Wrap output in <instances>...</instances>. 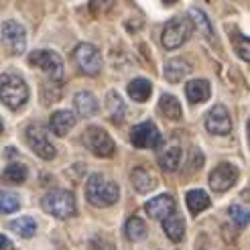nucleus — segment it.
<instances>
[{"instance_id": "nucleus-32", "label": "nucleus", "mask_w": 250, "mask_h": 250, "mask_svg": "<svg viewBox=\"0 0 250 250\" xmlns=\"http://www.w3.org/2000/svg\"><path fill=\"white\" fill-rule=\"evenodd\" d=\"M94 250H114V246H112L110 242H106V240H96Z\"/></svg>"}, {"instance_id": "nucleus-10", "label": "nucleus", "mask_w": 250, "mask_h": 250, "mask_svg": "<svg viewBox=\"0 0 250 250\" xmlns=\"http://www.w3.org/2000/svg\"><path fill=\"white\" fill-rule=\"evenodd\" d=\"M238 167H234L232 163H220L214 171L209 173V187L214 191L222 193V191H228L230 187L238 181Z\"/></svg>"}, {"instance_id": "nucleus-20", "label": "nucleus", "mask_w": 250, "mask_h": 250, "mask_svg": "<svg viewBox=\"0 0 250 250\" xmlns=\"http://www.w3.org/2000/svg\"><path fill=\"white\" fill-rule=\"evenodd\" d=\"M185 94L191 104H202L204 100L209 98V82L208 80H191L185 85Z\"/></svg>"}, {"instance_id": "nucleus-27", "label": "nucleus", "mask_w": 250, "mask_h": 250, "mask_svg": "<svg viewBox=\"0 0 250 250\" xmlns=\"http://www.w3.org/2000/svg\"><path fill=\"white\" fill-rule=\"evenodd\" d=\"M27 175H29V169L24 167L22 163H12L4 169L2 173V181L4 183H12V185H17V183H22L24 179H27Z\"/></svg>"}, {"instance_id": "nucleus-35", "label": "nucleus", "mask_w": 250, "mask_h": 250, "mask_svg": "<svg viewBox=\"0 0 250 250\" xmlns=\"http://www.w3.org/2000/svg\"><path fill=\"white\" fill-rule=\"evenodd\" d=\"M163 2H165V4H175L177 0H163Z\"/></svg>"}, {"instance_id": "nucleus-3", "label": "nucleus", "mask_w": 250, "mask_h": 250, "mask_svg": "<svg viewBox=\"0 0 250 250\" xmlns=\"http://www.w3.org/2000/svg\"><path fill=\"white\" fill-rule=\"evenodd\" d=\"M41 206L47 214H51L55 218H71L76 216L78 211V206H76V195L71 191H65V189H51L47 191L45 197L41 199Z\"/></svg>"}, {"instance_id": "nucleus-17", "label": "nucleus", "mask_w": 250, "mask_h": 250, "mask_svg": "<svg viewBox=\"0 0 250 250\" xmlns=\"http://www.w3.org/2000/svg\"><path fill=\"white\" fill-rule=\"evenodd\" d=\"M163 230H165L169 240L181 242L183 236H185V222H183V218L177 214V211H173L171 216H167L163 220Z\"/></svg>"}, {"instance_id": "nucleus-1", "label": "nucleus", "mask_w": 250, "mask_h": 250, "mask_svg": "<svg viewBox=\"0 0 250 250\" xmlns=\"http://www.w3.org/2000/svg\"><path fill=\"white\" fill-rule=\"evenodd\" d=\"M118 185L104 175H92L85 183V197L96 208H110L118 202Z\"/></svg>"}, {"instance_id": "nucleus-11", "label": "nucleus", "mask_w": 250, "mask_h": 250, "mask_svg": "<svg viewBox=\"0 0 250 250\" xmlns=\"http://www.w3.org/2000/svg\"><path fill=\"white\" fill-rule=\"evenodd\" d=\"M27 139H29V145L35 151V155H39L45 161H51L55 157V146L51 145V141H49V136H47L43 126H39V124H33V126H29Z\"/></svg>"}, {"instance_id": "nucleus-34", "label": "nucleus", "mask_w": 250, "mask_h": 250, "mask_svg": "<svg viewBox=\"0 0 250 250\" xmlns=\"http://www.w3.org/2000/svg\"><path fill=\"white\" fill-rule=\"evenodd\" d=\"M2 130H4V122H2V118H0V134H2Z\"/></svg>"}, {"instance_id": "nucleus-26", "label": "nucleus", "mask_w": 250, "mask_h": 250, "mask_svg": "<svg viewBox=\"0 0 250 250\" xmlns=\"http://www.w3.org/2000/svg\"><path fill=\"white\" fill-rule=\"evenodd\" d=\"M10 228L12 232H17L19 236H22V238H33L35 232H37V224L33 218L29 216H22V218H17L10 222Z\"/></svg>"}, {"instance_id": "nucleus-25", "label": "nucleus", "mask_w": 250, "mask_h": 250, "mask_svg": "<svg viewBox=\"0 0 250 250\" xmlns=\"http://www.w3.org/2000/svg\"><path fill=\"white\" fill-rule=\"evenodd\" d=\"M124 232H126V238L130 242H141L146 238V226H145V222L141 218H136L132 216L128 222H126V226H124Z\"/></svg>"}, {"instance_id": "nucleus-13", "label": "nucleus", "mask_w": 250, "mask_h": 250, "mask_svg": "<svg viewBox=\"0 0 250 250\" xmlns=\"http://www.w3.org/2000/svg\"><path fill=\"white\" fill-rule=\"evenodd\" d=\"M145 211L153 220H165L175 211V199L171 195H157L145 204Z\"/></svg>"}, {"instance_id": "nucleus-22", "label": "nucleus", "mask_w": 250, "mask_h": 250, "mask_svg": "<svg viewBox=\"0 0 250 250\" xmlns=\"http://www.w3.org/2000/svg\"><path fill=\"white\" fill-rule=\"evenodd\" d=\"M153 94V85L148 80L145 78H136L128 83V96L134 100V102H146Z\"/></svg>"}, {"instance_id": "nucleus-8", "label": "nucleus", "mask_w": 250, "mask_h": 250, "mask_svg": "<svg viewBox=\"0 0 250 250\" xmlns=\"http://www.w3.org/2000/svg\"><path fill=\"white\" fill-rule=\"evenodd\" d=\"M2 43L12 55H21L27 49V31L17 21L2 22Z\"/></svg>"}, {"instance_id": "nucleus-14", "label": "nucleus", "mask_w": 250, "mask_h": 250, "mask_svg": "<svg viewBox=\"0 0 250 250\" xmlns=\"http://www.w3.org/2000/svg\"><path fill=\"white\" fill-rule=\"evenodd\" d=\"M73 126H76V114L69 110H59L49 118V128L57 136H65Z\"/></svg>"}, {"instance_id": "nucleus-29", "label": "nucleus", "mask_w": 250, "mask_h": 250, "mask_svg": "<svg viewBox=\"0 0 250 250\" xmlns=\"http://www.w3.org/2000/svg\"><path fill=\"white\" fill-rule=\"evenodd\" d=\"M124 112H126V108H124V102L118 98V94L110 92L108 94V114L114 118V122H122Z\"/></svg>"}, {"instance_id": "nucleus-18", "label": "nucleus", "mask_w": 250, "mask_h": 250, "mask_svg": "<svg viewBox=\"0 0 250 250\" xmlns=\"http://www.w3.org/2000/svg\"><path fill=\"white\" fill-rule=\"evenodd\" d=\"M73 106H76L78 114L83 118H90L98 112V100L92 92H80L73 98Z\"/></svg>"}, {"instance_id": "nucleus-23", "label": "nucleus", "mask_w": 250, "mask_h": 250, "mask_svg": "<svg viewBox=\"0 0 250 250\" xmlns=\"http://www.w3.org/2000/svg\"><path fill=\"white\" fill-rule=\"evenodd\" d=\"M159 110H161V114H163L165 118H169V120H179L181 118V104H179V100L175 96H171V94L161 96Z\"/></svg>"}, {"instance_id": "nucleus-4", "label": "nucleus", "mask_w": 250, "mask_h": 250, "mask_svg": "<svg viewBox=\"0 0 250 250\" xmlns=\"http://www.w3.org/2000/svg\"><path fill=\"white\" fill-rule=\"evenodd\" d=\"M191 31H193V24L187 17H175L171 19L165 27H163V33H161V45L165 49H177L181 47L187 39L191 37Z\"/></svg>"}, {"instance_id": "nucleus-5", "label": "nucleus", "mask_w": 250, "mask_h": 250, "mask_svg": "<svg viewBox=\"0 0 250 250\" xmlns=\"http://www.w3.org/2000/svg\"><path fill=\"white\" fill-rule=\"evenodd\" d=\"M82 143L90 153H94L96 157H112L116 151V145L112 141V136L98 128V126H90L83 134H82Z\"/></svg>"}, {"instance_id": "nucleus-19", "label": "nucleus", "mask_w": 250, "mask_h": 250, "mask_svg": "<svg viewBox=\"0 0 250 250\" xmlns=\"http://www.w3.org/2000/svg\"><path fill=\"white\" fill-rule=\"evenodd\" d=\"M189 73H191V65L181 57L169 59L165 63V78L169 82H181L185 76H189Z\"/></svg>"}, {"instance_id": "nucleus-9", "label": "nucleus", "mask_w": 250, "mask_h": 250, "mask_svg": "<svg viewBox=\"0 0 250 250\" xmlns=\"http://www.w3.org/2000/svg\"><path fill=\"white\" fill-rule=\"evenodd\" d=\"M130 143L136 148H157L161 145V132L155 126V122L146 120L132 126L130 130Z\"/></svg>"}, {"instance_id": "nucleus-21", "label": "nucleus", "mask_w": 250, "mask_h": 250, "mask_svg": "<svg viewBox=\"0 0 250 250\" xmlns=\"http://www.w3.org/2000/svg\"><path fill=\"white\" fill-rule=\"evenodd\" d=\"M185 202H187V209L191 211V216L202 214L204 209H208L211 206V199L208 197V193L204 189H191V191H187Z\"/></svg>"}, {"instance_id": "nucleus-15", "label": "nucleus", "mask_w": 250, "mask_h": 250, "mask_svg": "<svg viewBox=\"0 0 250 250\" xmlns=\"http://www.w3.org/2000/svg\"><path fill=\"white\" fill-rule=\"evenodd\" d=\"M179 163H181V148H179V145L171 143V145L163 146V151L159 153V165H161V169L173 173V171L179 169Z\"/></svg>"}, {"instance_id": "nucleus-24", "label": "nucleus", "mask_w": 250, "mask_h": 250, "mask_svg": "<svg viewBox=\"0 0 250 250\" xmlns=\"http://www.w3.org/2000/svg\"><path fill=\"white\" fill-rule=\"evenodd\" d=\"M187 19L191 21V24L204 37H214V29H211V22H209L206 12H202L199 8H189V12H187Z\"/></svg>"}, {"instance_id": "nucleus-16", "label": "nucleus", "mask_w": 250, "mask_h": 250, "mask_svg": "<svg viewBox=\"0 0 250 250\" xmlns=\"http://www.w3.org/2000/svg\"><path fill=\"white\" fill-rule=\"evenodd\" d=\"M132 185H134V189L139 191V193H148V191H153L155 187H157V179H155V175L145 169V167H136L132 171Z\"/></svg>"}, {"instance_id": "nucleus-2", "label": "nucleus", "mask_w": 250, "mask_h": 250, "mask_svg": "<svg viewBox=\"0 0 250 250\" xmlns=\"http://www.w3.org/2000/svg\"><path fill=\"white\" fill-rule=\"evenodd\" d=\"M29 100V85L15 73H4L0 78V102L6 108L17 110Z\"/></svg>"}, {"instance_id": "nucleus-33", "label": "nucleus", "mask_w": 250, "mask_h": 250, "mask_svg": "<svg viewBox=\"0 0 250 250\" xmlns=\"http://www.w3.org/2000/svg\"><path fill=\"white\" fill-rule=\"evenodd\" d=\"M0 250H12V242L6 238L4 234H0Z\"/></svg>"}, {"instance_id": "nucleus-30", "label": "nucleus", "mask_w": 250, "mask_h": 250, "mask_svg": "<svg viewBox=\"0 0 250 250\" xmlns=\"http://www.w3.org/2000/svg\"><path fill=\"white\" fill-rule=\"evenodd\" d=\"M232 39L236 45V53L242 57V61H250V43H248V37L242 33H232Z\"/></svg>"}, {"instance_id": "nucleus-6", "label": "nucleus", "mask_w": 250, "mask_h": 250, "mask_svg": "<svg viewBox=\"0 0 250 250\" xmlns=\"http://www.w3.org/2000/svg\"><path fill=\"white\" fill-rule=\"evenodd\" d=\"M73 61L85 76H98L100 69H102V55H100L98 47H94L92 43H80L73 51Z\"/></svg>"}, {"instance_id": "nucleus-12", "label": "nucleus", "mask_w": 250, "mask_h": 250, "mask_svg": "<svg viewBox=\"0 0 250 250\" xmlns=\"http://www.w3.org/2000/svg\"><path fill=\"white\" fill-rule=\"evenodd\" d=\"M206 128L211 134H218V136L228 134L232 130V120H230L228 110L224 106H214L211 108L209 114L206 116Z\"/></svg>"}, {"instance_id": "nucleus-28", "label": "nucleus", "mask_w": 250, "mask_h": 250, "mask_svg": "<svg viewBox=\"0 0 250 250\" xmlns=\"http://www.w3.org/2000/svg\"><path fill=\"white\" fill-rule=\"evenodd\" d=\"M21 208V197L12 191H0V214H12Z\"/></svg>"}, {"instance_id": "nucleus-31", "label": "nucleus", "mask_w": 250, "mask_h": 250, "mask_svg": "<svg viewBox=\"0 0 250 250\" xmlns=\"http://www.w3.org/2000/svg\"><path fill=\"white\" fill-rule=\"evenodd\" d=\"M228 214H230L232 222H234L238 228H244L246 224H248V209L242 208V206H230V208H228Z\"/></svg>"}, {"instance_id": "nucleus-7", "label": "nucleus", "mask_w": 250, "mask_h": 250, "mask_svg": "<svg viewBox=\"0 0 250 250\" xmlns=\"http://www.w3.org/2000/svg\"><path fill=\"white\" fill-rule=\"evenodd\" d=\"M31 65L39 67L41 71H45L49 78L59 82L63 78V61L55 51H49V49H39V51H33L29 55Z\"/></svg>"}]
</instances>
